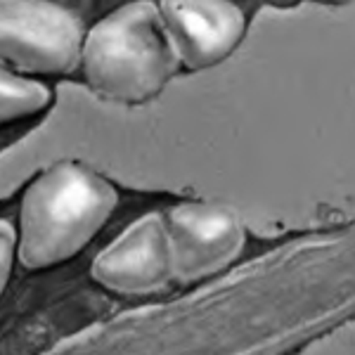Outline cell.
Returning <instances> with one entry per match:
<instances>
[{"label":"cell","instance_id":"1","mask_svg":"<svg viewBox=\"0 0 355 355\" xmlns=\"http://www.w3.org/2000/svg\"><path fill=\"white\" fill-rule=\"evenodd\" d=\"M119 204L107 178L73 162L41 171L21 194L17 259L28 270L71 261L95 239Z\"/></svg>","mask_w":355,"mask_h":355},{"label":"cell","instance_id":"5","mask_svg":"<svg viewBox=\"0 0 355 355\" xmlns=\"http://www.w3.org/2000/svg\"><path fill=\"white\" fill-rule=\"evenodd\" d=\"M168 232L173 275L202 277L237 254L242 244L237 218L225 209L206 204H180L164 216Z\"/></svg>","mask_w":355,"mask_h":355},{"label":"cell","instance_id":"7","mask_svg":"<svg viewBox=\"0 0 355 355\" xmlns=\"http://www.w3.org/2000/svg\"><path fill=\"white\" fill-rule=\"evenodd\" d=\"M53 102L50 88L0 64V125L24 121L45 112Z\"/></svg>","mask_w":355,"mask_h":355},{"label":"cell","instance_id":"2","mask_svg":"<svg viewBox=\"0 0 355 355\" xmlns=\"http://www.w3.org/2000/svg\"><path fill=\"white\" fill-rule=\"evenodd\" d=\"M178 57L154 3H128L85 33L81 69L85 83L105 100L140 105L164 90Z\"/></svg>","mask_w":355,"mask_h":355},{"label":"cell","instance_id":"6","mask_svg":"<svg viewBox=\"0 0 355 355\" xmlns=\"http://www.w3.org/2000/svg\"><path fill=\"white\" fill-rule=\"evenodd\" d=\"M166 36L178 62L192 69L209 67L223 60L237 45L244 31V15L230 3H162L159 5Z\"/></svg>","mask_w":355,"mask_h":355},{"label":"cell","instance_id":"8","mask_svg":"<svg viewBox=\"0 0 355 355\" xmlns=\"http://www.w3.org/2000/svg\"><path fill=\"white\" fill-rule=\"evenodd\" d=\"M15 256H17V230L10 223L0 220V296H3L5 287H8Z\"/></svg>","mask_w":355,"mask_h":355},{"label":"cell","instance_id":"4","mask_svg":"<svg viewBox=\"0 0 355 355\" xmlns=\"http://www.w3.org/2000/svg\"><path fill=\"white\" fill-rule=\"evenodd\" d=\"M95 282L114 294L140 296L162 289L173 275L168 232L162 214L130 223L93 261Z\"/></svg>","mask_w":355,"mask_h":355},{"label":"cell","instance_id":"3","mask_svg":"<svg viewBox=\"0 0 355 355\" xmlns=\"http://www.w3.org/2000/svg\"><path fill=\"white\" fill-rule=\"evenodd\" d=\"M85 26L64 5L0 0V64L21 73H69L81 64Z\"/></svg>","mask_w":355,"mask_h":355}]
</instances>
